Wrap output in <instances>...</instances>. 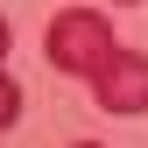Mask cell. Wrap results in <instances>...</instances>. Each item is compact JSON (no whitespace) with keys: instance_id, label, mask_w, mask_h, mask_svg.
<instances>
[{"instance_id":"obj_3","label":"cell","mask_w":148,"mask_h":148,"mask_svg":"<svg viewBox=\"0 0 148 148\" xmlns=\"http://www.w3.org/2000/svg\"><path fill=\"white\" fill-rule=\"evenodd\" d=\"M14 120H21V85H14L7 71H0V134H7Z\"/></svg>"},{"instance_id":"obj_4","label":"cell","mask_w":148,"mask_h":148,"mask_svg":"<svg viewBox=\"0 0 148 148\" xmlns=\"http://www.w3.org/2000/svg\"><path fill=\"white\" fill-rule=\"evenodd\" d=\"M7 42H14V28H7V21H0V57H7Z\"/></svg>"},{"instance_id":"obj_2","label":"cell","mask_w":148,"mask_h":148,"mask_svg":"<svg viewBox=\"0 0 148 148\" xmlns=\"http://www.w3.org/2000/svg\"><path fill=\"white\" fill-rule=\"evenodd\" d=\"M92 99H99L106 106V113H127V120H141L148 113V57H141V49H106V64L99 71H92Z\"/></svg>"},{"instance_id":"obj_1","label":"cell","mask_w":148,"mask_h":148,"mask_svg":"<svg viewBox=\"0 0 148 148\" xmlns=\"http://www.w3.org/2000/svg\"><path fill=\"white\" fill-rule=\"evenodd\" d=\"M42 49H49V64H57L64 78H92V71L106 64V49H113V28H106L99 7H64L57 21H49Z\"/></svg>"},{"instance_id":"obj_5","label":"cell","mask_w":148,"mask_h":148,"mask_svg":"<svg viewBox=\"0 0 148 148\" xmlns=\"http://www.w3.org/2000/svg\"><path fill=\"white\" fill-rule=\"evenodd\" d=\"M71 148H99V141H71Z\"/></svg>"}]
</instances>
